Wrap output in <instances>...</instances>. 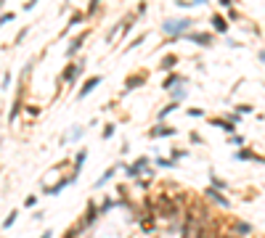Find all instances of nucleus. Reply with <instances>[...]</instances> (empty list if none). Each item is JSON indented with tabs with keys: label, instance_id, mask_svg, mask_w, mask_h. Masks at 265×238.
Listing matches in <instances>:
<instances>
[{
	"label": "nucleus",
	"instance_id": "1",
	"mask_svg": "<svg viewBox=\"0 0 265 238\" xmlns=\"http://www.w3.org/2000/svg\"><path fill=\"white\" fill-rule=\"evenodd\" d=\"M196 24V19H191V16H170V19H165L159 24V32L167 37V43H172V40H180L186 35V32H191Z\"/></svg>",
	"mask_w": 265,
	"mask_h": 238
},
{
	"label": "nucleus",
	"instance_id": "2",
	"mask_svg": "<svg viewBox=\"0 0 265 238\" xmlns=\"http://www.w3.org/2000/svg\"><path fill=\"white\" fill-rule=\"evenodd\" d=\"M125 178L127 180L151 178V159L149 156H138L133 164H127V167H125Z\"/></svg>",
	"mask_w": 265,
	"mask_h": 238
},
{
	"label": "nucleus",
	"instance_id": "3",
	"mask_svg": "<svg viewBox=\"0 0 265 238\" xmlns=\"http://www.w3.org/2000/svg\"><path fill=\"white\" fill-rule=\"evenodd\" d=\"M149 82V72H130V74L125 77V85H122V93H133V90L143 88V85Z\"/></svg>",
	"mask_w": 265,
	"mask_h": 238
},
{
	"label": "nucleus",
	"instance_id": "4",
	"mask_svg": "<svg viewBox=\"0 0 265 238\" xmlns=\"http://www.w3.org/2000/svg\"><path fill=\"white\" fill-rule=\"evenodd\" d=\"M180 40H188V43H194V45H199V48H212L215 45V35L212 32H199V30H191V32H186Z\"/></svg>",
	"mask_w": 265,
	"mask_h": 238
},
{
	"label": "nucleus",
	"instance_id": "5",
	"mask_svg": "<svg viewBox=\"0 0 265 238\" xmlns=\"http://www.w3.org/2000/svg\"><path fill=\"white\" fill-rule=\"evenodd\" d=\"M172 135H175V127H172V124H167V122H156L154 127H151L149 133H146V138H149V140H159V138H172Z\"/></svg>",
	"mask_w": 265,
	"mask_h": 238
},
{
	"label": "nucleus",
	"instance_id": "6",
	"mask_svg": "<svg viewBox=\"0 0 265 238\" xmlns=\"http://www.w3.org/2000/svg\"><path fill=\"white\" fill-rule=\"evenodd\" d=\"M104 82V74H93V77H88L85 82H82V88H80V93H77V101H85L90 93H93L98 85Z\"/></svg>",
	"mask_w": 265,
	"mask_h": 238
},
{
	"label": "nucleus",
	"instance_id": "7",
	"mask_svg": "<svg viewBox=\"0 0 265 238\" xmlns=\"http://www.w3.org/2000/svg\"><path fill=\"white\" fill-rule=\"evenodd\" d=\"M82 74V61H69V64L64 66V72H61V82H69V85H75V79Z\"/></svg>",
	"mask_w": 265,
	"mask_h": 238
},
{
	"label": "nucleus",
	"instance_id": "8",
	"mask_svg": "<svg viewBox=\"0 0 265 238\" xmlns=\"http://www.w3.org/2000/svg\"><path fill=\"white\" fill-rule=\"evenodd\" d=\"M210 24H212V32H215V35H223L225 37L231 32V21L225 19L223 14H212L210 16Z\"/></svg>",
	"mask_w": 265,
	"mask_h": 238
},
{
	"label": "nucleus",
	"instance_id": "9",
	"mask_svg": "<svg viewBox=\"0 0 265 238\" xmlns=\"http://www.w3.org/2000/svg\"><path fill=\"white\" fill-rule=\"evenodd\" d=\"M90 37V30H82L80 32V35H77V37H72L69 40V45H66V56H69V59H72V56H75V53H80V50H82V45H85V40Z\"/></svg>",
	"mask_w": 265,
	"mask_h": 238
},
{
	"label": "nucleus",
	"instance_id": "10",
	"mask_svg": "<svg viewBox=\"0 0 265 238\" xmlns=\"http://www.w3.org/2000/svg\"><path fill=\"white\" fill-rule=\"evenodd\" d=\"M175 85H188V77L180 74V72H170V74L162 79V90H165V93H167V90H172Z\"/></svg>",
	"mask_w": 265,
	"mask_h": 238
},
{
	"label": "nucleus",
	"instance_id": "11",
	"mask_svg": "<svg viewBox=\"0 0 265 238\" xmlns=\"http://www.w3.org/2000/svg\"><path fill=\"white\" fill-rule=\"evenodd\" d=\"M72 183H77V178H75V175H66V178H61L56 185H45V193H48V196H59L61 191L69 188Z\"/></svg>",
	"mask_w": 265,
	"mask_h": 238
},
{
	"label": "nucleus",
	"instance_id": "12",
	"mask_svg": "<svg viewBox=\"0 0 265 238\" xmlns=\"http://www.w3.org/2000/svg\"><path fill=\"white\" fill-rule=\"evenodd\" d=\"M236 162H257V164H265V156H260V154H255L252 149H247V146H241L239 151H236Z\"/></svg>",
	"mask_w": 265,
	"mask_h": 238
},
{
	"label": "nucleus",
	"instance_id": "13",
	"mask_svg": "<svg viewBox=\"0 0 265 238\" xmlns=\"http://www.w3.org/2000/svg\"><path fill=\"white\" fill-rule=\"evenodd\" d=\"M204 196L210 198V201H215V204H220L223 209H228L231 207V201L223 196V191L220 188H215V185H210V188H204Z\"/></svg>",
	"mask_w": 265,
	"mask_h": 238
},
{
	"label": "nucleus",
	"instance_id": "14",
	"mask_svg": "<svg viewBox=\"0 0 265 238\" xmlns=\"http://www.w3.org/2000/svg\"><path fill=\"white\" fill-rule=\"evenodd\" d=\"M210 124L218 127V130H223V133H228V135L236 133V124L231 122V119H225V117H210Z\"/></svg>",
	"mask_w": 265,
	"mask_h": 238
},
{
	"label": "nucleus",
	"instance_id": "15",
	"mask_svg": "<svg viewBox=\"0 0 265 238\" xmlns=\"http://www.w3.org/2000/svg\"><path fill=\"white\" fill-rule=\"evenodd\" d=\"M178 64H180V56L167 53V56H162V59H159V72H172Z\"/></svg>",
	"mask_w": 265,
	"mask_h": 238
},
{
	"label": "nucleus",
	"instance_id": "16",
	"mask_svg": "<svg viewBox=\"0 0 265 238\" xmlns=\"http://www.w3.org/2000/svg\"><path fill=\"white\" fill-rule=\"evenodd\" d=\"M98 217H101V212L95 209V201H90V204H88V209H85V217H82V223H80V225H82V228H90V225H93Z\"/></svg>",
	"mask_w": 265,
	"mask_h": 238
},
{
	"label": "nucleus",
	"instance_id": "17",
	"mask_svg": "<svg viewBox=\"0 0 265 238\" xmlns=\"http://www.w3.org/2000/svg\"><path fill=\"white\" fill-rule=\"evenodd\" d=\"M21 109H24V93H19V95H16L14 106H11V111H8V122H16V117L21 114Z\"/></svg>",
	"mask_w": 265,
	"mask_h": 238
},
{
	"label": "nucleus",
	"instance_id": "18",
	"mask_svg": "<svg viewBox=\"0 0 265 238\" xmlns=\"http://www.w3.org/2000/svg\"><path fill=\"white\" fill-rule=\"evenodd\" d=\"M82 135H85V127H82V124H75V127H69L64 143H77V140H82Z\"/></svg>",
	"mask_w": 265,
	"mask_h": 238
},
{
	"label": "nucleus",
	"instance_id": "19",
	"mask_svg": "<svg viewBox=\"0 0 265 238\" xmlns=\"http://www.w3.org/2000/svg\"><path fill=\"white\" fill-rule=\"evenodd\" d=\"M170 93V101H175V104H183L186 98H188V93H186V85H175L172 90H167Z\"/></svg>",
	"mask_w": 265,
	"mask_h": 238
},
{
	"label": "nucleus",
	"instance_id": "20",
	"mask_svg": "<svg viewBox=\"0 0 265 238\" xmlns=\"http://www.w3.org/2000/svg\"><path fill=\"white\" fill-rule=\"evenodd\" d=\"M117 167H120V164H111V167L106 169V172L101 175L98 180H95V185H93V188H104V185H106V183H109V180H111V178H114V175H117Z\"/></svg>",
	"mask_w": 265,
	"mask_h": 238
},
{
	"label": "nucleus",
	"instance_id": "21",
	"mask_svg": "<svg viewBox=\"0 0 265 238\" xmlns=\"http://www.w3.org/2000/svg\"><path fill=\"white\" fill-rule=\"evenodd\" d=\"M175 109H180V104H175V101H170V104H167V106H162V109L156 111V122H165V119L170 117V114H172V111H175Z\"/></svg>",
	"mask_w": 265,
	"mask_h": 238
},
{
	"label": "nucleus",
	"instance_id": "22",
	"mask_svg": "<svg viewBox=\"0 0 265 238\" xmlns=\"http://www.w3.org/2000/svg\"><path fill=\"white\" fill-rule=\"evenodd\" d=\"M85 159H88V151H85V149H82V151H77L75 169H72V175H75V178H80V172H82V164H85Z\"/></svg>",
	"mask_w": 265,
	"mask_h": 238
},
{
	"label": "nucleus",
	"instance_id": "23",
	"mask_svg": "<svg viewBox=\"0 0 265 238\" xmlns=\"http://www.w3.org/2000/svg\"><path fill=\"white\" fill-rule=\"evenodd\" d=\"M82 19H85V14H82V11H75V14H72V16H69V24H66V30H64V35H66V32H69V30H75V27H77V24H82Z\"/></svg>",
	"mask_w": 265,
	"mask_h": 238
},
{
	"label": "nucleus",
	"instance_id": "24",
	"mask_svg": "<svg viewBox=\"0 0 265 238\" xmlns=\"http://www.w3.org/2000/svg\"><path fill=\"white\" fill-rule=\"evenodd\" d=\"M114 133H117V124H114V122H106L104 130H101V138L109 140V138H114Z\"/></svg>",
	"mask_w": 265,
	"mask_h": 238
},
{
	"label": "nucleus",
	"instance_id": "25",
	"mask_svg": "<svg viewBox=\"0 0 265 238\" xmlns=\"http://www.w3.org/2000/svg\"><path fill=\"white\" fill-rule=\"evenodd\" d=\"M154 164H156L159 169H172L178 162H172V159H162V156H156V159H154Z\"/></svg>",
	"mask_w": 265,
	"mask_h": 238
},
{
	"label": "nucleus",
	"instance_id": "26",
	"mask_svg": "<svg viewBox=\"0 0 265 238\" xmlns=\"http://www.w3.org/2000/svg\"><path fill=\"white\" fill-rule=\"evenodd\" d=\"M186 156H191L188 149H178V146H175V149L170 151V159H172V162H180V159H186Z\"/></svg>",
	"mask_w": 265,
	"mask_h": 238
},
{
	"label": "nucleus",
	"instance_id": "27",
	"mask_svg": "<svg viewBox=\"0 0 265 238\" xmlns=\"http://www.w3.org/2000/svg\"><path fill=\"white\" fill-rule=\"evenodd\" d=\"M234 230H236L239 236H249V233H252V225H249V223H234Z\"/></svg>",
	"mask_w": 265,
	"mask_h": 238
},
{
	"label": "nucleus",
	"instance_id": "28",
	"mask_svg": "<svg viewBox=\"0 0 265 238\" xmlns=\"http://www.w3.org/2000/svg\"><path fill=\"white\" fill-rule=\"evenodd\" d=\"M101 11V0H90L88 3V11H85V19H90V16H95Z\"/></svg>",
	"mask_w": 265,
	"mask_h": 238
},
{
	"label": "nucleus",
	"instance_id": "29",
	"mask_svg": "<svg viewBox=\"0 0 265 238\" xmlns=\"http://www.w3.org/2000/svg\"><path fill=\"white\" fill-rule=\"evenodd\" d=\"M210 185H215V188H220V191H225V188H228V183H225L223 178H218L215 172H210Z\"/></svg>",
	"mask_w": 265,
	"mask_h": 238
},
{
	"label": "nucleus",
	"instance_id": "30",
	"mask_svg": "<svg viewBox=\"0 0 265 238\" xmlns=\"http://www.w3.org/2000/svg\"><path fill=\"white\" fill-rule=\"evenodd\" d=\"M114 207H117V198H106V201L101 204V209H98V212H101V214H106V212H111Z\"/></svg>",
	"mask_w": 265,
	"mask_h": 238
},
{
	"label": "nucleus",
	"instance_id": "31",
	"mask_svg": "<svg viewBox=\"0 0 265 238\" xmlns=\"http://www.w3.org/2000/svg\"><path fill=\"white\" fill-rule=\"evenodd\" d=\"M228 143L231 146H239V149H241V146H247V140H244V135H228Z\"/></svg>",
	"mask_w": 265,
	"mask_h": 238
},
{
	"label": "nucleus",
	"instance_id": "32",
	"mask_svg": "<svg viewBox=\"0 0 265 238\" xmlns=\"http://www.w3.org/2000/svg\"><path fill=\"white\" fill-rule=\"evenodd\" d=\"M16 19V14L14 11H5V14H0V27H5V24H11V21Z\"/></svg>",
	"mask_w": 265,
	"mask_h": 238
},
{
	"label": "nucleus",
	"instance_id": "33",
	"mask_svg": "<svg viewBox=\"0 0 265 238\" xmlns=\"http://www.w3.org/2000/svg\"><path fill=\"white\" fill-rule=\"evenodd\" d=\"M146 11H149V5H146V0H140V3L135 5V16H138V19H143Z\"/></svg>",
	"mask_w": 265,
	"mask_h": 238
},
{
	"label": "nucleus",
	"instance_id": "34",
	"mask_svg": "<svg viewBox=\"0 0 265 238\" xmlns=\"http://www.w3.org/2000/svg\"><path fill=\"white\" fill-rule=\"evenodd\" d=\"M143 40H146V35H138L135 40H130V43H127V48H125V53H127V50H135L140 43H143Z\"/></svg>",
	"mask_w": 265,
	"mask_h": 238
},
{
	"label": "nucleus",
	"instance_id": "35",
	"mask_svg": "<svg viewBox=\"0 0 265 238\" xmlns=\"http://www.w3.org/2000/svg\"><path fill=\"white\" fill-rule=\"evenodd\" d=\"M186 114H188L191 119H202V117L207 114V111H204V109H196V106H194V109H188V111H186Z\"/></svg>",
	"mask_w": 265,
	"mask_h": 238
},
{
	"label": "nucleus",
	"instance_id": "36",
	"mask_svg": "<svg viewBox=\"0 0 265 238\" xmlns=\"http://www.w3.org/2000/svg\"><path fill=\"white\" fill-rule=\"evenodd\" d=\"M236 111L244 117V114H252V111H255V106H252V104H241V106H236Z\"/></svg>",
	"mask_w": 265,
	"mask_h": 238
},
{
	"label": "nucleus",
	"instance_id": "37",
	"mask_svg": "<svg viewBox=\"0 0 265 238\" xmlns=\"http://www.w3.org/2000/svg\"><path fill=\"white\" fill-rule=\"evenodd\" d=\"M16 217H19V212H16V209H14V212H11V214H8V217H5V220H3V228H11V225H14V223H16Z\"/></svg>",
	"mask_w": 265,
	"mask_h": 238
},
{
	"label": "nucleus",
	"instance_id": "38",
	"mask_svg": "<svg viewBox=\"0 0 265 238\" xmlns=\"http://www.w3.org/2000/svg\"><path fill=\"white\" fill-rule=\"evenodd\" d=\"M30 30L32 27H24V30H19V35H16V45H21L27 40V35H30Z\"/></svg>",
	"mask_w": 265,
	"mask_h": 238
},
{
	"label": "nucleus",
	"instance_id": "39",
	"mask_svg": "<svg viewBox=\"0 0 265 238\" xmlns=\"http://www.w3.org/2000/svg\"><path fill=\"white\" fill-rule=\"evenodd\" d=\"M225 11H228V21H239L241 19V14L236 11V5H234V8H225Z\"/></svg>",
	"mask_w": 265,
	"mask_h": 238
},
{
	"label": "nucleus",
	"instance_id": "40",
	"mask_svg": "<svg viewBox=\"0 0 265 238\" xmlns=\"http://www.w3.org/2000/svg\"><path fill=\"white\" fill-rule=\"evenodd\" d=\"M225 119H231V122H234V124H239L241 122V114H239V111H228V114H223Z\"/></svg>",
	"mask_w": 265,
	"mask_h": 238
},
{
	"label": "nucleus",
	"instance_id": "41",
	"mask_svg": "<svg viewBox=\"0 0 265 238\" xmlns=\"http://www.w3.org/2000/svg\"><path fill=\"white\" fill-rule=\"evenodd\" d=\"M175 5H178V8H196L194 0H175Z\"/></svg>",
	"mask_w": 265,
	"mask_h": 238
},
{
	"label": "nucleus",
	"instance_id": "42",
	"mask_svg": "<svg viewBox=\"0 0 265 238\" xmlns=\"http://www.w3.org/2000/svg\"><path fill=\"white\" fill-rule=\"evenodd\" d=\"M35 204H37V196H32V193H30V196L24 198V207H27V209H32Z\"/></svg>",
	"mask_w": 265,
	"mask_h": 238
},
{
	"label": "nucleus",
	"instance_id": "43",
	"mask_svg": "<svg viewBox=\"0 0 265 238\" xmlns=\"http://www.w3.org/2000/svg\"><path fill=\"white\" fill-rule=\"evenodd\" d=\"M188 140H191V143H196V146H199V143H202V135L194 130V133H188Z\"/></svg>",
	"mask_w": 265,
	"mask_h": 238
},
{
	"label": "nucleus",
	"instance_id": "44",
	"mask_svg": "<svg viewBox=\"0 0 265 238\" xmlns=\"http://www.w3.org/2000/svg\"><path fill=\"white\" fill-rule=\"evenodd\" d=\"M27 114L35 119V117H40V109H37V106H27Z\"/></svg>",
	"mask_w": 265,
	"mask_h": 238
},
{
	"label": "nucleus",
	"instance_id": "45",
	"mask_svg": "<svg viewBox=\"0 0 265 238\" xmlns=\"http://www.w3.org/2000/svg\"><path fill=\"white\" fill-rule=\"evenodd\" d=\"M11 88V72H5L3 74V90H8Z\"/></svg>",
	"mask_w": 265,
	"mask_h": 238
},
{
	"label": "nucleus",
	"instance_id": "46",
	"mask_svg": "<svg viewBox=\"0 0 265 238\" xmlns=\"http://www.w3.org/2000/svg\"><path fill=\"white\" fill-rule=\"evenodd\" d=\"M218 3H220L223 8H234V5H236V0H218Z\"/></svg>",
	"mask_w": 265,
	"mask_h": 238
},
{
	"label": "nucleus",
	"instance_id": "47",
	"mask_svg": "<svg viewBox=\"0 0 265 238\" xmlns=\"http://www.w3.org/2000/svg\"><path fill=\"white\" fill-rule=\"evenodd\" d=\"M37 3H40V0H27V3H24V11H32Z\"/></svg>",
	"mask_w": 265,
	"mask_h": 238
},
{
	"label": "nucleus",
	"instance_id": "48",
	"mask_svg": "<svg viewBox=\"0 0 265 238\" xmlns=\"http://www.w3.org/2000/svg\"><path fill=\"white\" fill-rule=\"evenodd\" d=\"M40 238H53V230H43V236Z\"/></svg>",
	"mask_w": 265,
	"mask_h": 238
},
{
	"label": "nucleus",
	"instance_id": "49",
	"mask_svg": "<svg viewBox=\"0 0 265 238\" xmlns=\"http://www.w3.org/2000/svg\"><path fill=\"white\" fill-rule=\"evenodd\" d=\"M210 0H194V5H207Z\"/></svg>",
	"mask_w": 265,
	"mask_h": 238
},
{
	"label": "nucleus",
	"instance_id": "50",
	"mask_svg": "<svg viewBox=\"0 0 265 238\" xmlns=\"http://www.w3.org/2000/svg\"><path fill=\"white\" fill-rule=\"evenodd\" d=\"M257 59H260L263 64H265V50H260V53H257Z\"/></svg>",
	"mask_w": 265,
	"mask_h": 238
},
{
	"label": "nucleus",
	"instance_id": "51",
	"mask_svg": "<svg viewBox=\"0 0 265 238\" xmlns=\"http://www.w3.org/2000/svg\"><path fill=\"white\" fill-rule=\"evenodd\" d=\"M3 3H5V0H0V8H3Z\"/></svg>",
	"mask_w": 265,
	"mask_h": 238
},
{
	"label": "nucleus",
	"instance_id": "52",
	"mask_svg": "<svg viewBox=\"0 0 265 238\" xmlns=\"http://www.w3.org/2000/svg\"><path fill=\"white\" fill-rule=\"evenodd\" d=\"M0 143H3V140H0Z\"/></svg>",
	"mask_w": 265,
	"mask_h": 238
}]
</instances>
